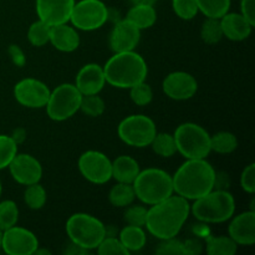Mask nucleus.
<instances>
[{
  "instance_id": "nucleus-1",
  "label": "nucleus",
  "mask_w": 255,
  "mask_h": 255,
  "mask_svg": "<svg viewBox=\"0 0 255 255\" xmlns=\"http://www.w3.org/2000/svg\"><path fill=\"white\" fill-rule=\"evenodd\" d=\"M191 213L188 201L181 196L166 198L147 209L144 227L157 239L176 238Z\"/></svg>"
},
{
  "instance_id": "nucleus-2",
  "label": "nucleus",
  "mask_w": 255,
  "mask_h": 255,
  "mask_svg": "<svg viewBox=\"0 0 255 255\" xmlns=\"http://www.w3.org/2000/svg\"><path fill=\"white\" fill-rule=\"evenodd\" d=\"M173 192L187 201H196L214 189L217 173L211 163L202 159H187L172 176Z\"/></svg>"
},
{
  "instance_id": "nucleus-3",
  "label": "nucleus",
  "mask_w": 255,
  "mask_h": 255,
  "mask_svg": "<svg viewBox=\"0 0 255 255\" xmlns=\"http://www.w3.org/2000/svg\"><path fill=\"white\" fill-rule=\"evenodd\" d=\"M107 84L119 89H131L146 81L148 67L139 54L132 51L115 52L104 66Z\"/></svg>"
},
{
  "instance_id": "nucleus-4",
  "label": "nucleus",
  "mask_w": 255,
  "mask_h": 255,
  "mask_svg": "<svg viewBox=\"0 0 255 255\" xmlns=\"http://www.w3.org/2000/svg\"><path fill=\"white\" fill-rule=\"evenodd\" d=\"M136 198L142 203L153 206L171 197L173 192L172 176L159 168H147L139 171L132 183Z\"/></svg>"
},
{
  "instance_id": "nucleus-5",
  "label": "nucleus",
  "mask_w": 255,
  "mask_h": 255,
  "mask_svg": "<svg viewBox=\"0 0 255 255\" xmlns=\"http://www.w3.org/2000/svg\"><path fill=\"white\" fill-rule=\"evenodd\" d=\"M234 211V197L226 189H212L191 206L192 214L203 223H223L233 217Z\"/></svg>"
},
{
  "instance_id": "nucleus-6",
  "label": "nucleus",
  "mask_w": 255,
  "mask_h": 255,
  "mask_svg": "<svg viewBox=\"0 0 255 255\" xmlns=\"http://www.w3.org/2000/svg\"><path fill=\"white\" fill-rule=\"evenodd\" d=\"M66 233L71 243L86 251H92L106 237V227L91 214L75 213L67 219Z\"/></svg>"
},
{
  "instance_id": "nucleus-7",
  "label": "nucleus",
  "mask_w": 255,
  "mask_h": 255,
  "mask_svg": "<svg viewBox=\"0 0 255 255\" xmlns=\"http://www.w3.org/2000/svg\"><path fill=\"white\" fill-rule=\"evenodd\" d=\"M177 152L187 159L207 158L211 153V136L199 125L186 122L179 125L173 133Z\"/></svg>"
},
{
  "instance_id": "nucleus-8",
  "label": "nucleus",
  "mask_w": 255,
  "mask_h": 255,
  "mask_svg": "<svg viewBox=\"0 0 255 255\" xmlns=\"http://www.w3.org/2000/svg\"><path fill=\"white\" fill-rule=\"evenodd\" d=\"M82 95L72 84H61L50 91L46 104L47 116L52 121H65L74 116L80 110Z\"/></svg>"
},
{
  "instance_id": "nucleus-9",
  "label": "nucleus",
  "mask_w": 255,
  "mask_h": 255,
  "mask_svg": "<svg viewBox=\"0 0 255 255\" xmlns=\"http://www.w3.org/2000/svg\"><path fill=\"white\" fill-rule=\"evenodd\" d=\"M119 137L131 147L143 148L151 144L157 133L156 124L146 115H131L119 125Z\"/></svg>"
},
{
  "instance_id": "nucleus-10",
  "label": "nucleus",
  "mask_w": 255,
  "mask_h": 255,
  "mask_svg": "<svg viewBox=\"0 0 255 255\" xmlns=\"http://www.w3.org/2000/svg\"><path fill=\"white\" fill-rule=\"evenodd\" d=\"M109 10L101 0H80L75 2L70 21L75 29L92 31L104 26Z\"/></svg>"
},
{
  "instance_id": "nucleus-11",
  "label": "nucleus",
  "mask_w": 255,
  "mask_h": 255,
  "mask_svg": "<svg viewBox=\"0 0 255 255\" xmlns=\"http://www.w3.org/2000/svg\"><path fill=\"white\" fill-rule=\"evenodd\" d=\"M79 169L82 177L94 184H105L112 178V162L99 151L82 153L79 158Z\"/></svg>"
},
{
  "instance_id": "nucleus-12",
  "label": "nucleus",
  "mask_w": 255,
  "mask_h": 255,
  "mask_svg": "<svg viewBox=\"0 0 255 255\" xmlns=\"http://www.w3.org/2000/svg\"><path fill=\"white\" fill-rule=\"evenodd\" d=\"M0 248L9 255H31L39 248V241L29 229L14 226L2 232Z\"/></svg>"
},
{
  "instance_id": "nucleus-13",
  "label": "nucleus",
  "mask_w": 255,
  "mask_h": 255,
  "mask_svg": "<svg viewBox=\"0 0 255 255\" xmlns=\"http://www.w3.org/2000/svg\"><path fill=\"white\" fill-rule=\"evenodd\" d=\"M15 100L29 109H41L47 104L50 90L42 81L36 79H24L14 87Z\"/></svg>"
},
{
  "instance_id": "nucleus-14",
  "label": "nucleus",
  "mask_w": 255,
  "mask_h": 255,
  "mask_svg": "<svg viewBox=\"0 0 255 255\" xmlns=\"http://www.w3.org/2000/svg\"><path fill=\"white\" fill-rule=\"evenodd\" d=\"M163 92L172 100L184 101L196 95L198 82L191 74L184 71H174L166 76L162 84Z\"/></svg>"
},
{
  "instance_id": "nucleus-15",
  "label": "nucleus",
  "mask_w": 255,
  "mask_h": 255,
  "mask_svg": "<svg viewBox=\"0 0 255 255\" xmlns=\"http://www.w3.org/2000/svg\"><path fill=\"white\" fill-rule=\"evenodd\" d=\"M9 171L14 181L22 186L39 183L42 176V167L34 156L20 153L9 164Z\"/></svg>"
},
{
  "instance_id": "nucleus-16",
  "label": "nucleus",
  "mask_w": 255,
  "mask_h": 255,
  "mask_svg": "<svg viewBox=\"0 0 255 255\" xmlns=\"http://www.w3.org/2000/svg\"><path fill=\"white\" fill-rule=\"evenodd\" d=\"M75 0H36V14L39 20L49 26L70 21Z\"/></svg>"
},
{
  "instance_id": "nucleus-17",
  "label": "nucleus",
  "mask_w": 255,
  "mask_h": 255,
  "mask_svg": "<svg viewBox=\"0 0 255 255\" xmlns=\"http://www.w3.org/2000/svg\"><path fill=\"white\" fill-rule=\"evenodd\" d=\"M141 30L129 20L124 19L117 22L110 35V46L114 52L132 51L138 45Z\"/></svg>"
},
{
  "instance_id": "nucleus-18",
  "label": "nucleus",
  "mask_w": 255,
  "mask_h": 255,
  "mask_svg": "<svg viewBox=\"0 0 255 255\" xmlns=\"http://www.w3.org/2000/svg\"><path fill=\"white\" fill-rule=\"evenodd\" d=\"M106 84L104 67L97 64H87L80 69L76 75V84L82 96L85 95H96L104 89Z\"/></svg>"
},
{
  "instance_id": "nucleus-19",
  "label": "nucleus",
  "mask_w": 255,
  "mask_h": 255,
  "mask_svg": "<svg viewBox=\"0 0 255 255\" xmlns=\"http://www.w3.org/2000/svg\"><path fill=\"white\" fill-rule=\"evenodd\" d=\"M229 237L239 246H253L255 243V212L238 214L229 224Z\"/></svg>"
},
{
  "instance_id": "nucleus-20",
  "label": "nucleus",
  "mask_w": 255,
  "mask_h": 255,
  "mask_svg": "<svg viewBox=\"0 0 255 255\" xmlns=\"http://www.w3.org/2000/svg\"><path fill=\"white\" fill-rule=\"evenodd\" d=\"M223 31V36L232 41H243L248 39L253 30V25L242 14L227 12L219 19Z\"/></svg>"
},
{
  "instance_id": "nucleus-21",
  "label": "nucleus",
  "mask_w": 255,
  "mask_h": 255,
  "mask_svg": "<svg viewBox=\"0 0 255 255\" xmlns=\"http://www.w3.org/2000/svg\"><path fill=\"white\" fill-rule=\"evenodd\" d=\"M49 42L52 46L62 52H72L79 47L80 35L74 26H70L67 22L65 24L50 26Z\"/></svg>"
},
{
  "instance_id": "nucleus-22",
  "label": "nucleus",
  "mask_w": 255,
  "mask_h": 255,
  "mask_svg": "<svg viewBox=\"0 0 255 255\" xmlns=\"http://www.w3.org/2000/svg\"><path fill=\"white\" fill-rule=\"evenodd\" d=\"M139 171L138 162L131 156H120L112 162V178L120 183L132 184Z\"/></svg>"
},
{
  "instance_id": "nucleus-23",
  "label": "nucleus",
  "mask_w": 255,
  "mask_h": 255,
  "mask_svg": "<svg viewBox=\"0 0 255 255\" xmlns=\"http://www.w3.org/2000/svg\"><path fill=\"white\" fill-rule=\"evenodd\" d=\"M126 19L139 30L148 29L156 22L157 12L153 5H133L127 12Z\"/></svg>"
},
{
  "instance_id": "nucleus-24",
  "label": "nucleus",
  "mask_w": 255,
  "mask_h": 255,
  "mask_svg": "<svg viewBox=\"0 0 255 255\" xmlns=\"http://www.w3.org/2000/svg\"><path fill=\"white\" fill-rule=\"evenodd\" d=\"M120 242L122 246L129 252H138L146 246L147 237L143 231V227H136V226H127L120 233Z\"/></svg>"
},
{
  "instance_id": "nucleus-25",
  "label": "nucleus",
  "mask_w": 255,
  "mask_h": 255,
  "mask_svg": "<svg viewBox=\"0 0 255 255\" xmlns=\"http://www.w3.org/2000/svg\"><path fill=\"white\" fill-rule=\"evenodd\" d=\"M136 194L132 184L128 183H120L115 184L109 193L110 203L117 208H126L127 206L133 203Z\"/></svg>"
},
{
  "instance_id": "nucleus-26",
  "label": "nucleus",
  "mask_w": 255,
  "mask_h": 255,
  "mask_svg": "<svg viewBox=\"0 0 255 255\" xmlns=\"http://www.w3.org/2000/svg\"><path fill=\"white\" fill-rule=\"evenodd\" d=\"M238 244L231 237H212L207 241L206 252L209 255H233Z\"/></svg>"
},
{
  "instance_id": "nucleus-27",
  "label": "nucleus",
  "mask_w": 255,
  "mask_h": 255,
  "mask_svg": "<svg viewBox=\"0 0 255 255\" xmlns=\"http://www.w3.org/2000/svg\"><path fill=\"white\" fill-rule=\"evenodd\" d=\"M238 147V139L232 132L222 131L211 136V151L221 154H228L234 152Z\"/></svg>"
},
{
  "instance_id": "nucleus-28",
  "label": "nucleus",
  "mask_w": 255,
  "mask_h": 255,
  "mask_svg": "<svg viewBox=\"0 0 255 255\" xmlns=\"http://www.w3.org/2000/svg\"><path fill=\"white\" fill-rule=\"evenodd\" d=\"M196 2L198 11L213 19H221L231 7V0H196Z\"/></svg>"
},
{
  "instance_id": "nucleus-29",
  "label": "nucleus",
  "mask_w": 255,
  "mask_h": 255,
  "mask_svg": "<svg viewBox=\"0 0 255 255\" xmlns=\"http://www.w3.org/2000/svg\"><path fill=\"white\" fill-rule=\"evenodd\" d=\"M149 146L152 147L154 153L164 158H169L177 152L173 134L169 133H156Z\"/></svg>"
},
{
  "instance_id": "nucleus-30",
  "label": "nucleus",
  "mask_w": 255,
  "mask_h": 255,
  "mask_svg": "<svg viewBox=\"0 0 255 255\" xmlns=\"http://www.w3.org/2000/svg\"><path fill=\"white\" fill-rule=\"evenodd\" d=\"M47 194L46 191H45L44 187L39 183L29 184L26 187L24 192V201L26 203V206L29 207L30 209H37L42 208L46 203Z\"/></svg>"
},
{
  "instance_id": "nucleus-31",
  "label": "nucleus",
  "mask_w": 255,
  "mask_h": 255,
  "mask_svg": "<svg viewBox=\"0 0 255 255\" xmlns=\"http://www.w3.org/2000/svg\"><path fill=\"white\" fill-rule=\"evenodd\" d=\"M19 219V209L14 201H2L0 203V229L2 232L16 226Z\"/></svg>"
},
{
  "instance_id": "nucleus-32",
  "label": "nucleus",
  "mask_w": 255,
  "mask_h": 255,
  "mask_svg": "<svg viewBox=\"0 0 255 255\" xmlns=\"http://www.w3.org/2000/svg\"><path fill=\"white\" fill-rule=\"evenodd\" d=\"M50 26L41 20L34 21L27 30V40L32 46H44L49 42Z\"/></svg>"
},
{
  "instance_id": "nucleus-33",
  "label": "nucleus",
  "mask_w": 255,
  "mask_h": 255,
  "mask_svg": "<svg viewBox=\"0 0 255 255\" xmlns=\"http://www.w3.org/2000/svg\"><path fill=\"white\" fill-rule=\"evenodd\" d=\"M17 154V142L14 137L0 134V169L9 167Z\"/></svg>"
},
{
  "instance_id": "nucleus-34",
  "label": "nucleus",
  "mask_w": 255,
  "mask_h": 255,
  "mask_svg": "<svg viewBox=\"0 0 255 255\" xmlns=\"http://www.w3.org/2000/svg\"><path fill=\"white\" fill-rule=\"evenodd\" d=\"M201 37L206 44L209 45L217 44V42L221 41L222 37H223V31H222L219 19L207 17V20L202 25Z\"/></svg>"
},
{
  "instance_id": "nucleus-35",
  "label": "nucleus",
  "mask_w": 255,
  "mask_h": 255,
  "mask_svg": "<svg viewBox=\"0 0 255 255\" xmlns=\"http://www.w3.org/2000/svg\"><path fill=\"white\" fill-rule=\"evenodd\" d=\"M105 102L99 94L96 95H85L81 99L80 110L84 112L86 116L99 117L105 112Z\"/></svg>"
},
{
  "instance_id": "nucleus-36",
  "label": "nucleus",
  "mask_w": 255,
  "mask_h": 255,
  "mask_svg": "<svg viewBox=\"0 0 255 255\" xmlns=\"http://www.w3.org/2000/svg\"><path fill=\"white\" fill-rule=\"evenodd\" d=\"M129 97L137 106H147L153 99V91L146 82H139L129 89Z\"/></svg>"
},
{
  "instance_id": "nucleus-37",
  "label": "nucleus",
  "mask_w": 255,
  "mask_h": 255,
  "mask_svg": "<svg viewBox=\"0 0 255 255\" xmlns=\"http://www.w3.org/2000/svg\"><path fill=\"white\" fill-rule=\"evenodd\" d=\"M96 249L100 255H129V252L122 246L120 239L114 237H105Z\"/></svg>"
},
{
  "instance_id": "nucleus-38",
  "label": "nucleus",
  "mask_w": 255,
  "mask_h": 255,
  "mask_svg": "<svg viewBox=\"0 0 255 255\" xmlns=\"http://www.w3.org/2000/svg\"><path fill=\"white\" fill-rule=\"evenodd\" d=\"M172 7L177 16L183 20H192L198 14L196 0H172Z\"/></svg>"
},
{
  "instance_id": "nucleus-39",
  "label": "nucleus",
  "mask_w": 255,
  "mask_h": 255,
  "mask_svg": "<svg viewBox=\"0 0 255 255\" xmlns=\"http://www.w3.org/2000/svg\"><path fill=\"white\" fill-rule=\"evenodd\" d=\"M124 218L128 226H136V227H144L147 218V208L143 206H127L126 211H125Z\"/></svg>"
},
{
  "instance_id": "nucleus-40",
  "label": "nucleus",
  "mask_w": 255,
  "mask_h": 255,
  "mask_svg": "<svg viewBox=\"0 0 255 255\" xmlns=\"http://www.w3.org/2000/svg\"><path fill=\"white\" fill-rule=\"evenodd\" d=\"M156 253L159 255H183L182 249V242L174 238L163 239L156 249Z\"/></svg>"
},
{
  "instance_id": "nucleus-41",
  "label": "nucleus",
  "mask_w": 255,
  "mask_h": 255,
  "mask_svg": "<svg viewBox=\"0 0 255 255\" xmlns=\"http://www.w3.org/2000/svg\"><path fill=\"white\" fill-rule=\"evenodd\" d=\"M241 186L247 193L253 194L255 192V164L251 163L243 169L241 176Z\"/></svg>"
},
{
  "instance_id": "nucleus-42",
  "label": "nucleus",
  "mask_w": 255,
  "mask_h": 255,
  "mask_svg": "<svg viewBox=\"0 0 255 255\" xmlns=\"http://www.w3.org/2000/svg\"><path fill=\"white\" fill-rule=\"evenodd\" d=\"M241 14L251 22L255 25V0H242L241 1Z\"/></svg>"
},
{
  "instance_id": "nucleus-43",
  "label": "nucleus",
  "mask_w": 255,
  "mask_h": 255,
  "mask_svg": "<svg viewBox=\"0 0 255 255\" xmlns=\"http://www.w3.org/2000/svg\"><path fill=\"white\" fill-rule=\"evenodd\" d=\"M182 249H183V255L184 254L194 255V254L202 253V251H203V246H202L201 242L197 241V239H188V241L182 243Z\"/></svg>"
},
{
  "instance_id": "nucleus-44",
  "label": "nucleus",
  "mask_w": 255,
  "mask_h": 255,
  "mask_svg": "<svg viewBox=\"0 0 255 255\" xmlns=\"http://www.w3.org/2000/svg\"><path fill=\"white\" fill-rule=\"evenodd\" d=\"M9 54L11 56L12 62H14L16 66H22L25 64V56H24V52L21 51L17 45H10L9 47Z\"/></svg>"
},
{
  "instance_id": "nucleus-45",
  "label": "nucleus",
  "mask_w": 255,
  "mask_h": 255,
  "mask_svg": "<svg viewBox=\"0 0 255 255\" xmlns=\"http://www.w3.org/2000/svg\"><path fill=\"white\" fill-rule=\"evenodd\" d=\"M133 5H154L157 0H131Z\"/></svg>"
},
{
  "instance_id": "nucleus-46",
  "label": "nucleus",
  "mask_w": 255,
  "mask_h": 255,
  "mask_svg": "<svg viewBox=\"0 0 255 255\" xmlns=\"http://www.w3.org/2000/svg\"><path fill=\"white\" fill-rule=\"evenodd\" d=\"M1 239H2V231L0 229V247H1Z\"/></svg>"
},
{
  "instance_id": "nucleus-47",
  "label": "nucleus",
  "mask_w": 255,
  "mask_h": 255,
  "mask_svg": "<svg viewBox=\"0 0 255 255\" xmlns=\"http://www.w3.org/2000/svg\"><path fill=\"white\" fill-rule=\"evenodd\" d=\"M1 192H2V186H1V181H0V196H1Z\"/></svg>"
}]
</instances>
